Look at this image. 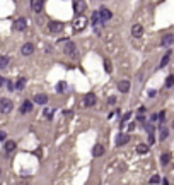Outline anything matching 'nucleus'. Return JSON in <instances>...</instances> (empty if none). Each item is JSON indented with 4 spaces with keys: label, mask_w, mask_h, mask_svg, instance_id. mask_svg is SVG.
Returning <instances> with one entry per match:
<instances>
[{
    "label": "nucleus",
    "mask_w": 174,
    "mask_h": 185,
    "mask_svg": "<svg viewBox=\"0 0 174 185\" xmlns=\"http://www.w3.org/2000/svg\"><path fill=\"white\" fill-rule=\"evenodd\" d=\"M4 84H5V79H4V77H2V76H0V87L4 86Z\"/></svg>",
    "instance_id": "58836bf2"
},
{
    "label": "nucleus",
    "mask_w": 174,
    "mask_h": 185,
    "mask_svg": "<svg viewBox=\"0 0 174 185\" xmlns=\"http://www.w3.org/2000/svg\"><path fill=\"white\" fill-rule=\"evenodd\" d=\"M157 120L161 122V124H164V120H165V112H161L159 115H157Z\"/></svg>",
    "instance_id": "c756f323"
},
{
    "label": "nucleus",
    "mask_w": 174,
    "mask_h": 185,
    "mask_svg": "<svg viewBox=\"0 0 174 185\" xmlns=\"http://www.w3.org/2000/svg\"><path fill=\"white\" fill-rule=\"evenodd\" d=\"M108 103H111V105H113V103H116V98H114V96H111V98L108 99Z\"/></svg>",
    "instance_id": "e433bc0d"
},
{
    "label": "nucleus",
    "mask_w": 174,
    "mask_h": 185,
    "mask_svg": "<svg viewBox=\"0 0 174 185\" xmlns=\"http://www.w3.org/2000/svg\"><path fill=\"white\" fill-rule=\"evenodd\" d=\"M61 43H65V53H67V55H74L77 48H75V45L72 43V41H65V39H63Z\"/></svg>",
    "instance_id": "9b49d317"
},
{
    "label": "nucleus",
    "mask_w": 174,
    "mask_h": 185,
    "mask_svg": "<svg viewBox=\"0 0 174 185\" xmlns=\"http://www.w3.org/2000/svg\"><path fill=\"white\" fill-rule=\"evenodd\" d=\"M104 70L106 72H111V70H113V67H111V64H109L108 60H104Z\"/></svg>",
    "instance_id": "7c9ffc66"
},
{
    "label": "nucleus",
    "mask_w": 174,
    "mask_h": 185,
    "mask_svg": "<svg viewBox=\"0 0 174 185\" xmlns=\"http://www.w3.org/2000/svg\"><path fill=\"white\" fill-rule=\"evenodd\" d=\"M0 173H2V170H0Z\"/></svg>",
    "instance_id": "79ce46f5"
},
{
    "label": "nucleus",
    "mask_w": 174,
    "mask_h": 185,
    "mask_svg": "<svg viewBox=\"0 0 174 185\" xmlns=\"http://www.w3.org/2000/svg\"><path fill=\"white\" fill-rule=\"evenodd\" d=\"M155 94H157V91H155V89H150V91H148V96H150V98H154Z\"/></svg>",
    "instance_id": "c9c22d12"
},
{
    "label": "nucleus",
    "mask_w": 174,
    "mask_h": 185,
    "mask_svg": "<svg viewBox=\"0 0 174 185\" xmlns=\"http://www.w3.org/2000/svg\"><path fill=\"white\" fill-rule=\"evenodd\" d=\"M159 182H161V176L159 175H154L152 178H150V183H159Z\"/></svg>",
    "instance_id": "2f4dec72"
},
{
    "label": "nucleus",
    "mask_w": 174,
    "mask_h": 185,
    "mask_svg": "<svg viewBox=\"0 0 174 185\" xmlns=\"http://www.w3.org/2000/svg\"><path fill=\"white\" fill-rule=\"evenodd\" d=\"M26 28H27V21L24 17H19L17 21L14 22V29L16 31H24Z\"/></svg>",
    "instance_id": "0eeeda50"
},
{
    "label": "nucleus",
    "mask_w": 174,
    "mask_h": 185,
    "mask_svg": "<svg viewBox=\"0 0 174 185\" xmlns=\"http://www.w3.org/2000/svg\"><path fill=\"white\" fill-rule=\"evenodd\" d=\"M44 117H46V118H48V120H51L53 118V113H55V110H53V108H44Z\"/></svg>",
    "instance_id": "b1692460"
},
{
    "label": "nucleus",
    "mask_w": 174,
    "mask_h": 185,
    "mask_svg": "<svg viewBox=\"0 0 174 185\" xmlns=\"http://www.w3.org/2000/svg\"><path fill=\"white\" fill-rule=\"evenodd\" d=\"M130 117H131V112H126L125 115H123V120H121V127H123V125H125V124H126V122H128V120H130Z\"/></svg>",
    "instance_id": "c85d7f7f"
},
{
    "label": "nucleus",
    "mask_w": 174,
    "mask_h": 185,
    "mask_svg": "<svg viewBox=\"0 0 174 185\" xmlns=\"http://www.w3.org/2000/svg\"><path fill=\"white\" fill-rule=\"evenodd\" d=\"M17 185H29V182L22 178V180H19V182H17Z\"/></svg>",
    "instance_id": "f704fd0d"
},
{
    "label": "nucleus",
    "mask_w": 174,
    "mask_h": 185,
    "mask_svg": "<svg viewBox=\"0 0 174 185\" xmlns=\"http://www.w3.org/2000/svg\"><path fill=\"white\" fill-rule=\"evenodd\" d=\"M99 16H101V19H103V22H106V21H109V19L113 17V12H111L108 7H101V9H99Z\"/></svg>",
    "instance_id": "39448f33"
},
{
    "label": "nucleus",
    "mask_w": 174,
    "mask_h": 185,
    "mask_svg": "<svg viewBox=\"0 0 174 185\" xmlns=\"http://www.w3.org/2000/svg\"><path fill=\"white\" fill-rule=\"evenodd\" d=\"M167 135H169V130L165 129V127H162V129H161V134H159V139H161V141H164V139H167Z\"/></svg>",
    "instance_id": "bb28decb"
},
{
    "label": "nucleus",
    "mask_w": 174,
    "mask_h": 185,
    "mask_svg": "<svg viewBox=\"0 0 174 185\" xmlns=\"http://www.w3.org/2000/svg\"><path fill=\"white\" fill-rule=\"evenodd\" d=\"M31 7L34 12H41L43 9V0H31Z\"/></svg>",
    "instance_id": "4468645a"
},
{
    "label": "nucleus",
    "mask_w": 174,
    "mask_h": 185,
    "mask_svg": "<svg viewBox=\"0 0 174 185\" xmlns=\"http://www.w3.org/2000/svg\"><path fill=\"white\" fill-rule=\"evenodd\" d=\"M137 153H140V154H147V153H148V146H147V144H138V146H137Z\"/></svg>",
    "instance_id": "4be33fe9"
},
{
    "label": "nucleus",
    "mask_w": 174,
    "mask_h": 185,
    "mask_svg": "<svg viewBox=\"0 0 174 185\" xmlns=\"http://www.w3.org/2000/svg\"><path fill=\"white\" fill-rule=\"evenodd\" d=\"M9 57H0V69H5L9 65Z\"/></svg>",
    "instance_id": "5701e85b"
},
{
    "label": "nucleus",
    "mask_w": 174,
    "mask_h": 185,
    "mask_svg": "<svg viewBox=\"0 0 174 185\" xmlns=\"http://www.w3.org/2000/svg\"><path fill=\"white\" fill-rule=\"evenodd\" d=\"M85 2H84V0H75L74 2V10H75V14H77V16H82V12L84 10H85Z\"/></svg>",
    "instance_id": "20e7f679"
},
{
    "label": "nucleus",
    "mask_w": 174,
    "mask_h": 185,
    "mask_svg": "<svg viewBox=\"0 0 174 185\" xmlns=\"http://www.w3.org/2000/svg\"><path fill=\"white\" fill-rule=\"evenodd\" d=\"M155 142V137H154V132L152 134H148V144H154Z\"/></svg>",
    "instance_id": "473e14b6"
},
{
    "label": "nucleus",
    "mask_w": 174,
    "mask_h": 185,
    "mask_svg": "<svg viewBox=\"0 0 174 185\" xmlns=\"http://www.w3.org/2000/svg\"><path fill=\"white\" fill-rule=\"evenodd\" d=\"M33 52H34V45L33 43H26V45H22V48H21V53L22 55H33Z\"/></svg>",
    "instance_id": "9d476101"
},
{
    "label": "nucleus",
    "mask_w": 174,
    "mask_h": 185,
    "mask_svg": "<svg viewBox=\"0 0 174 185\" xmlns=\"http://www.w3.org/2000/svg\"><path fill=\"white\" fill-rule=\"evenodd\" d=\"M162 185H169V182H167V180H162Z\"/></svg>",
    "instance_id": "a19ab883"
},
{
    "label": "nucleus",
    "mask_w": 174,
    "mask_h": 185,
    "mask_svg": "<svg viewBox=\"0 0 174 185\" xmlns=\"http://www.w3.org/2000/svg\"><path fill=\"white\" fill-rule=\"evenodd\" d=\"M172 86H174V76L171 74V76L165 77V87H172Z\"/></svg>",
    "instance_id": "a878e982"
},
{
    "label": "nucleus",
    "mask_w": 174,
    "mask_h": 185,
    "mask_svg": "<svg viewBox=\"0 0 174 185\" xmlns=\"http://www.w3.org/2000/svg\"><path fill=\"white\" fill-rule=\"evenodd\" d=\"M5 139H7V132L0 130V141H5Z\"/></svg>",
    "instance_id": "72a5a7b5"
},
{
    "label": "nucleus",
    "mask_w": 174,
    "mask_h": 185,
    "mask_svg": "<svg viewBox=\"0 0 174 185\" xmlns=\"http://www.w3.org/2000/svg\"><path fill=\"white\" fill-rule=\"evenodd\" d=\"M24 86H26V79H24V77H19L17 82H16V87H17V89H22Z\"/></svg>",
    "instance_id": "cd10ccee"
},
{
    "label": "nucleus",
    "mask_w": 174,
    "mask_h": 185,
    "mask_svg": "<svg viewBox=\"0 0 174 185\" xmlns=\"http://www.w3.org/2000/svg\"><path fill=\"white\" fill-rule=\"evenodd\" d=\"M72 26H74V31H82L87 26V19L84 16H77L74 19V22H72Z\"/></svg>",
    "instance_id": "f257e3e1"
},
{
    "label": "nucleus",
    "mask_w": 174,
    "mask_h": 185,
    "mask_svg": "<svg viewBox=\"0 0 174 185\" xmlns=\"http://www.w3.org/2000/svg\"><path fill=\"white\" fill-rule=\"evenodd\" d=\"M118 89H120V93H128V91H130V82L128 81H120L118 82Z\"/></svg>",
    "instance_id": "ddd939ff"
},
{
    "label": "nucleus",
    "mask_w": 174,
    "mask_h": 185,
    "mask_svg": "<svg viewBox=\"0 0 174 185\" xmlns=\"http://www.w3.org/2000/svg\"><path fill=\"white\" fill-rule=\"evenodd\" d=\"M65 89H67V82H58L57 84V93H65Z\"/></svg>",
    "instance_id": "393cba45"
},
{
    "label": "nucleus",
    "mask_w": 174,
    "mask_h": 185,
    "mask_svg": "<svg viewBox=\"0 0 174 185\" xmlns=\"http://www.w3.org/2000/svg\"><path fill=\"white\" fill-rule=\"evenodd\" d=\"M137 120H138V122H140V124H145V117H142V115H140V117H138V118H137Z\"/></svg>",
    "instance_id": "4c0bfd02"
},
{
    "label": "nucleus",
    "mask_w": 174,
    "mask_h": 185,
    "mask_svg": "<svg viewBox=\"0 0 174 185\" xmlns=\"http://www.w3.org/2000/svg\"><path fill=\"white\" fill-rule=\"evenodd\" d=\"M14 108V103L10 101L9 98H2L0 99V112L2 113H10Z\"/></svg>",
    "instance_id": "f03ea898"
},
{
    "label": "nucleus",
    "mask_w": 174,
    "mask_h": 185,
    "mask_svg": "<svg viewBox=\"0 0 174 185\" xmlns=\"http://www.w3.org/2000/svg\"><path fill=\"white\" fill-rule=\"evenodd\" d=\"M174 43V35H164L162 36V39H161V45L162 46H171V45Z\"/></svg>",
    "instance_id": "1a4fd4ad"
},
{
    "label": "nucleus",
    "mask_w": 174,
    "mask_h": 185,
    "mask_svg": "<svg viewBox=\"0 0 174 185\" xmlns=\"http://www.w3.org/2000/svg\"><path fill=\"white\" fill-rule=\"evenodd\" d=\"M169 161H171V154H169V153H164V154L161 156V165H162V166H167Z\"/></svg>",
    "instance_id": "412c9836"
},
{
    "label": "nucleus",
    "mask_w": 174,
    "mask_h": 185,
    "mask_svg": "<svg viewBox=\"0 0 174 185\" xmlns=\"http://www.w3.org/2000/svg\"><path fill=\"white\" fill-rule=\"evenodd\" d=\"M4 149H5V153H12V151L16 149V142H14V141H5Z\"/></svg>",
    "instance_id": "a211bd4d"
},
{
    "label": "nucleus",
    "mask_w": 174,
    "mask_h": 185,
    "mask_svg": "<svg viewBox=\"0 0 174 185\" xmlns=\"http://www.w3.org/2000/svg\"><path fill=\"white\" fill-rule=\"evenodd\" d=\"M96 101H97V98H96L94 93H87V94L84 96V106H87V108L96 106Z\"/></svg>",
    "instance_id": "7ed1b4c3"
},
{
    "label": "nucleus",
    "mask_w": 174,
    "mask_h": 185,
    "mask_svg": "<svg viewBox=\"0 0 174 185\" xmlns=\"http://www.w3.org/2000/svg\"><path fill=\"white\" fill-rule=\"evenodd\" d=\"M142 35H144L142 24H133V26H131V36H133V38H142Z\"/></svg>",
    "instance_id": "423d86ee"
},
{
    "label": "nucleus",
    "mask_w": 174,
    "mask_h": 185,
    "mask_svg": "<svg viewBox=\"0 0 174 185\" xmlns=\"http://www.w3.org/2000/svg\"><path fill=\"white\" fill-rule=\"evenodd\" d=\"M34 101L38 105H46V103H48V96H46V94H36Z\"/></svg>",
    "instance_id": "dca6fc26"
},
{
    "label": "nucleus",
    "mask_w": 174,
    "mask_h": 185,
    "mask_svg": "<svg viewBox=\"0 0 174 185\" xmlns=\"http://www.w3.org/2000/svg\"><path fill=\"white\" fill-rule=\"evenodd\" d=\"M48 29L51 31V33H60V31L63 29V24L58 22V21H51L50 22V26H48Z\"/></svg>",
    "instance_id": "6e6552de"
},
{
    "label": "nucleus",
    "mask_w": 174,
    "mask_h": 185,
    "mask_svg": "<svg viewBox=\"0 0 174 185\" xmlns=\"http://www.w3.org/2000/svg\"><path fill=\"white\" fill-rule=\"evenodd\" d=\"M33 110V101L26 99V101H22V106H21V113H27Z\"/></svg>",
    "instance_id": "2eb2a0df"
},
{
    "label": "nucleus",
    "mask_w": 174,
    "mask_h": 185,
    "mask_svg": "<svg viewBox=\"0 0 174 185\" xmlns=\"http://www.w3.org/2000/svg\"><path fill=\"white\" fill-rule=\"evenodd\" d=\"M101 22H103V19H101V16H99V10H96V12L92 14V24L96 28V26H99Z\"/></svg>",
    "instance_id": "f3484780"
},
{
    "label": "nucleus",
    "mask_w": 174,
    "mask_h": 185,
    "mask_svg": "<svg viewBox=\"0 0 174 185\" xmlns=\"http://www.w3.org/2000/svg\"><path fill=\"white\" fill-rule=\"evenodd\" d=\"M169 58H171V50H167V52H165V55L162 57V60H161V65H159V67H165V65L169 64Z\"/></svg>",
    "instance_id": "aec40b11"
},
{
    "label": "nucleus",
    "mask_w": 174,
    "mask_h": 185,
    "mask_svg": "<svg viewBox=\"0 0 174 185\" xmlns=\"http://www.w3.org/2000/svg\"><path fill=\"white\" fill-rule=\"evenodd\" d=\"M126 142H130V135H128V134H120L118 139H116V146H123Z\"/></svg>",
    "instance_id": "f8f14e48"
},
{
    "label": "nucleus",
    "mask_w": 174,
    "mask_h": 185,
    "mask_svg": "<svg viewBox=\"0 0 174 185\" xmlns=\"http://www.w3.org/2000/svg\"><path fill=\"white\" fill-rule=\"evenodd\" d=\"M150 122H157V115H152V117H150Z\"/></svg>",
    "instance_id": "ea45409f"
},
{
    "label": "nucleus",
    "mask_w": 174,
    "mask_h": 185,
    "mask_svg": "<svg viewBox=\"0 0 174 185\" xmlns=\"http://www.w3.org/2000/svg\"><path fill=\"white\" fill-rule=\"evenodd\" d=\"M92 154L97 156V158H99V156H103V154H104V147L101 146V144H97V146L92 149Z\"/></svg>",
    "instance_id": "6ab92c4d"
}]
</instances>
